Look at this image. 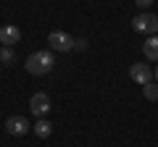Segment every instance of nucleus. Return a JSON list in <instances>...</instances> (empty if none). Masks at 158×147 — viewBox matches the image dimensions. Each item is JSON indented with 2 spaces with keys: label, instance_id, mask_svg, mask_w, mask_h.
Wrapping results in <instances>:
<instances>
[{
  "label": "nucleus",
  "instance_id": "obj_1",
  "mask_svg": "<svg viewBox=\"0 0 158 147\" xmlns=\"http://www.w3.org/2000/svg\"><path fill=\"white\" fill-rule=\"evenodd\" d=\"M53 66H56L53 50H37V53H32V55L27 58V63H24V68H27L32 76H45V74L53 71Z\"/></svg>",
  "mask_w": 158,
  "mask_h": 147
},
{
  "label": "nucleus",
  "instance_id": "obj_2",
  "mask_svg": "<svg viewBox=\"0 0 158 147\" xmlns=\"http://www.w3.org/2000/svg\"><path fill=\"white\" fill-rule=\"evenodd\" d=\"M132 29L140 34H148V37H153V34H158V16L156 13H137L135 18H132Z\"/></svg>",
  "mask_w": 158,
  "mask_h": 147
},
{
  "label": "nucleus",
  "instance_id": "obj_3",
  "mask_svg": "<svg viewBox=\"0 0 158 147\" xmlns=\"http://www.w3.org/2000/svg\"><path fill=\"white\" fill-rule=\"evenodd\" d=\"M48 45H50L53 53H69V50H74L77 40H74L71 34H66V32H50L48 34Z\"/></svg>",
  "mask_w": 158,
  "mask_h": 147
},
{
  "label": "nucleus",
  "instance_id": "obj_4",
  "mask_svg": "<svg viewBox=\"0 0 158 147\" xmlns=\"http://www.w3.org/2000/svg\"><path fill=\"white\" fill-rule=\"evenodd\" d=\"M29 110H32L37 118L48 116V110H50V97H48L45 92H34V95L29 97Z\"/></svg>",
  "mask_w": 158,
  "mask_h": 147
},
{
  "label": "nucleus",
  "instance_id": "obj_5",
  "mask_svg": "<svg viewBox=\"0 0 158 147\" xmlns=\"http://www.w3.org/2000/svg\"><path fill=\"white\" fill-rule=\"evenodd\" d=\"M6 131L11 137H24L27 131H32V124H29L24 116H11V118L6 121Z\"/></svg>",
  "mask_w": 158,
  "mask_h": 147
},
{
  "label": "nucleus",
  "instance_id": "obj_6",
  "mask_svg": "<svg viewBox=\"0 0 158 147\" xmlns=\"http://www.w3.org/2000/svg\"><path fill=\"white\" fill-rule=\"evenodd\" d=\"M129 76L137 81V84H148V81H153V68L148 66V63H132L129 66Z\"/></svg>",
  "mask_w": 158,
  "mask_h": 147
},
{
  "label": "nucleus",
  "instance_id": "obj_7",
  "mask_svg": "<svg viewBox=\"0 0 158 147\" xmlns=\"http://www.w3.org/2000/svg\"><path fill=\"white\" fill-rule=\"evenodd\" d=\"M19 40H21V32H19V26L8 24V26L0 29V42H3V47H13Z\"/></svg>",
  "mask_w": 158,
  "mask_h": 147
},
{
  "label": "nucleus",
  "instance_id": "obj_8",
  "mask_svg": "<svg viewBox=\"0 0 158 147\" xmlns=\"http://www.w3.org/2000/svg\"><path fill=\"white\" fill-rule=\"evenodd\" d=\"M142 53H145L148 61L158 63V34H153V37H148V40L142 42Z\"/></svg>",
  "mask_w": 158,
  "mask_h": 147
},
{
  "label": "nucleus",
  "instance_id": "obj_9",
  "mask_svg": "<svg viewBox=\"0 0 158 147\" xmlns=\"http://www.w3.org/2000/svg\"><path fill=\"white\" fill-rule=\"evenodd\" d=\"M32 131L40 137V139H48V137L53 134V124H50L48 118H37V124L32 126Z\"/></svg>",
  "mask_w": 158,
  "mask_h": 147
},
{
  "label": "nucleus",
  "instance_id": "obj_10",
  "mask_svg": "<svg viewBox=\"0 0 158 147\" xmlns=\"http://www.w3.org/2000/svg\"><path fill=\"white\" fill-rule=\"evenodd\" d=\"M142 95H145L148 100H158V81H148V84H142Z\"/></svg>",
  "mask_w": 158,
  "mask_h": 147
},
{
  "label": "nucleus",
  "instance_id": "obj_11",
  "mask_svg": "<svg viewBox=\"0 0 158 147\" xmlns=\"http://www.w3.org/2000/svg\"><path fill=\"white\" fill-rule=\"evenodd\" d=\"M0 61L6 63V66H11V63L16 61V55H13V47H3V50H0Z\"/></svg>",
  "mask_w": 158,
  "mask_h": 147
},
{
  "label": "nucleus",
  "instance_id": "obj_12",
  "mask_svg": "<svg viewBox=\"0 0 158 147\" xmlns=\"http://www.w3.org/2000/svg\"><path fill=\"white\" fill-rule=\"evenodd\" d=\"M135 3H137V8H140V11H145V8L153 6V0H135Z\"/></svg>",
  "mask_w": 158,
  "mask_h": 147
},
{
  "label": "nucleus",
  "instance_id": "obj_13",
  "mask_svg": "<svg viewBox=\"0 0 158 147\" xmlns=\"http://www.w3.org/2000/svg\"><path fill=\"white\" fill-rule=\"evenodd\" d=\"M87 47V40H77V45H74V50H85Z\"/></svg>",
  "mask_w": 158,
  "mask_h": 147
},
{
  "label": "nucleus",
  "instance_id": "obj_14",
  "mask_svg": "<svg viewBox=\"0 0 158 147\" xmlns=\"http://www.w3.org/2000/svg\"><path fill=\"white\" fill-rule=\"evenodd\" d=\"M153 79H156V81H158V66H156V68H153Z\"/></svg>",
  "mask_w": 158,
  "mask_h": 147
}]
</instances>
